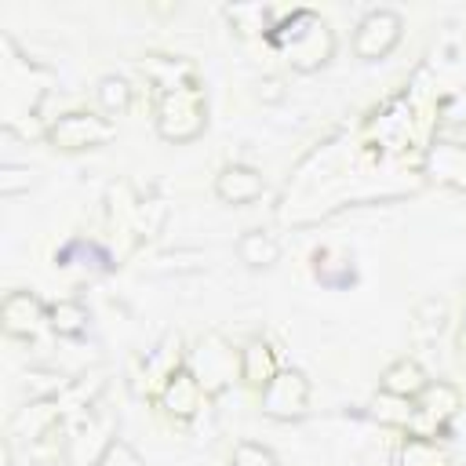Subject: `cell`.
Returning <instances> with one entry per match:
<instances>
[{
	"mask_svg": "<svg viewBox=\"0 0 466 466\" xmlns=\"http://www.w3.org/2000/svg\"><path fill=\"white\" fill-rule=\"evenodd\" d=\"M426 171L437 182L466 193V142H437V146H430L426 149Z\"/></svg>",
	"mask_w": 466,
	"mask_h": 466,
	"instance_id": "12",
	"label": "cell"
},
{
	"mask_svg": "<svg viewBox=\"0 0 466 466\" xmlns=\"http://www.w3.org/2000/svg\"><path fill=\"white\" fill-rule=\"evenodd\" d=\"M280 371L284 368H280V353L273 350V342H266V339L244 342V350H240V379H244L248 390L262 393Z\"/></svg>",
	"mask_w": 466,
	"mask_h": 466,
	"instance_id": "10",
	"label": "cell"
},
{
	"mask_svg": "<svg viewBox=\"0 0 466 466\" xmlns=\"http://www.w3.org/2000/svg\"><path fill=\"white\" fill-rule=\"evenodd\" d=\"M237 255H240L244 266L266 269V266H273V262L280 258V244H277L273 233H266V229H248V233L237 240Z\"/></svg>",
	"mask_w": 466,
	"mask_h": 466,
	"instance_id": "14",
	"label": "cell"
},
{
	"mask_svg": "<svg viewBox=\"0 0 466 466\" xmlns=\"http://www.w3.org/2000/svg\"><path fill=\"white\" fill-rule=\"evenodd\" d=\"M47 324H51L55 335L76 339V335H84V328H87V309H84L76 299H62V302H55V306H47Z\"/></svg>",
	"mask_w": 466,
	"mask_h": 466,
	"instance_id": "15",
	"label": "cell"
},
{
	"mask_svg": "<svg viewBox=\"0 0 466 466\" xmlns=\"http://www.w3.org/2000/svg\"><path fill=\"white\" fill-rule=\"evenodd\" d=\"M269 40L291 62V69H299V73H313L335 55V36H331L328 22L317 11H306V7H299L284 22H277Z\"/></svg>",
	"mask_w": 466,
	"mask_h": 466,
	"instance_id": "1",
	"label": "cell"
},
{
	"mask_svg": "<svg viewBox=\"0 0 466 466\" xmlns=\"http://www.w3.org/2000/svg\"><path fill=\"white\" fill-rule=\"evenodd\" d=\"M400 33H404V22L397 11L390 7H375L360 18L357 33H353V51L357 58L364 62H375V58H386L397 44H400Z\"/></svg>",
	"mask_w": 466,
	"mask_h": 466,
	"instance_id": "7",
	"label": "cell"
},
{
	"mask_svg": "<svg viewBox=\"0 0 466 466\" xmlns=\"http://www.w3.org/2000/svg\"><path fill=\"white\" fill-rule=\"evenodd\" d=\"M426 386H430L426 368H422L415 357H397V360L382 371V379H379V390H382V393H390V397H404V400H415Z\"/></svg>",
	"mask_w": 466,
	"mask_h": 466,
	"instance_id": "13",
	"label": "cell"
},
{
	"mask_svg": "<svg viewBox=\"0 0 466 466\" xmlns=\"http://www.w3.org/2000/svg\"><path fill=\"white\" fill-rule=\"evenodd\" d=\"M0 320H4V331L11 339H33L40 331V324L47 320V309L36 295L29 291H11L0 306Z\"/></svg>",
	"mask_w": 466,
	"mask_h": 466,
	"instance_id": "9",
	"label": "cell"
},
{
	"mask_svg": "<svg viewBox=\"0 0 466 466\" xmlns=\"http://www.w3.org/2000/svg\"><path fill=\"white\" fill-rule=\"evenodd\" d=\"M233 466H277V459H273L262 444L240 441V444L233 448Z\"/></svg>",
	"mask_w": 466,
	"mask_h": 466,
	"instance_id": "20",
	"label": "cell"
},
{
	"mask_svg": "<svg viewBox=\"0 0 466 466\" xmlns=\"http://www.w3.org/2000/svg\"><path fill=\"white\" fill-rule=\"evenodd\" d=\"M157 131L167 142H193L208 127V98L200 80H186L178 87L157 91Z\"/></svg>",
	"mask_w": 466,
	"mask_h": 466,
	"instance_id": "2",
	"label": "cell"
},
{
	"mask_svg": "<svg viewBox=\"0 0 466 466\" xmlns=\"http://www.w3.org/2000/svg\"><path fill=\"white\" fill-rule=\"evenodd\" d=\"M229 22L237 25L240 36H269L273 33V22H269V7L266 4H237L226 11Z\"/></svg>",
	"mask_w": 466,
	"mask_h": 466,
	"instance_id": "16",
	"label": "cell"
},
{
	"mask_svg": "<svg viewBox=\"0 0 466 466\" xmlns=\"http://www.w3.org/2000/svg\"><path fill=\"white\" fill-rule=\"evenodd\" d=\"M262 189H266V178L251 164H226L215 178V193L226 204H251L262 197Z\"/></svg>",
	"mask_w": 466,
	"mask_h": 466,
	"instance_id": "11",
	"label": "cell"
},
{
	"mask_svg": "<svg viewBox=\"0 0 466 466\" xmlns=\"http://www.w3.org/2000/svg\"><path fill=\"white\" fill-rule=\"evenodd\" d=\"M95 98H98V109L106 116H116L131 106V84L120 80V76H102L98 87H95Z\"/></svg>",
	"mask_w": 466,
	"mask_h": 466,
	"instance_id": "18",
	"label": "cell"
},
{
	"mask_svg": "<svg viewBox=\"0 0 466 466\" xmlns=\"http://www.w3.org/2000/svg\"><path fill=\"white\" fill-rule=\"evenodd\" d=\"M462 408V393L455 382H430L415 400H411V422H408V437H426V441H441L451 426V419Z\"/></svg>",
	"mask_w": 466,
	"mask_h": 466,
	"instance_id": "4",
	"label": "cell"
},
{
	"mask_svg": "<svg viewBox=\"0 0 466 466\" xmlns=\"http://www.w3.org/2000/svg\"><path fill=\"white\" fill-rule=\"evenodd\" d=\"M113 135H116L113 120L106 113H91V109H69L44 127V138L62 153L98 149V146L113 142Z\"/></svg>",
	"mask_w": 466,
	"mask_h": 466,
	"instance_id": "3",
	"label": "cell"
},
{
	"mask_svg": "<svg viewBox=\"0 0 466 466\" xmlns=\"http://www.w3.org/2000/svg\"><path fill=\"white\" fill-rule=\"evenodd\" d=\"M95 466H142V459L135 455V448L131 444H124V441H113V448L95 462Z\"/></svg>",
	"mask_w": 466,
	"mask_h": 466,
	"instance_id": "21",
	"label": "cell"
},
{
	"mask_svg": "<svg viewBox=\"0 0 466 466\" xmlns=\"http://www.w3.org/2000/svg\"><path fill=\"white\" fill-rule=\"evenodd\" d=\"M204 400H208V393H204L200 379L189 371V364L178 368V371L157 390V404L164 408V415H167L171 422H189V419H197V411L204 408Z\"/></svg>",
	"mask_w": 466,
	"mask_h": 466,
	"instance_id": "8",
	"label": "cell"
},
{
	"mask_svg": "<svg viewBox=\"0 0 466 466\" xmlns=\"http://www.w3.org/2000/svg\"><path fill=\"white\" fill-rule=\"evenodd\" d=\"M400 466H451V455L441 448V441L408 437L400 448Z\"/></svg>",
	"mask_w": 466,
	"mask_h": 466,
	"instance_id": "17",
	"label": "cell"
},
{
	"mask_svg": "<svg viewBox=\"0 0 466 466\" xmlns=\"http://www.w3.org/2000/svg\"><path fill=\"white\" fill-rule=\"evenodd\" d=\"M189 371L200 379L204 393L215 397L233 382V375H240V353L215 331L200 335V342L193 350V360H189Z\"/></svg>",
	"mask_w": 466,
	"mask_h": 466,
	"instance_id": "5",
	"label": "cell"
},
{
	"mask_svg": "<svg viewBox=\"0 0 466 466\" xmlns=\"http://www.w3.org/2000/svg\"><path fill=\"white\" fill-rule=\"evenodd\" d=\"M258 404H262V415L277 419V422H291V419H302L306 408H309V379L295 368H284L262 393H258Z\"/></svg>",
	"mask_w": 466,
	"mask_h": 466,
	"instance_id": "6",
	"label": "cell"
},
{
	"mask_svg": "<svg viewBox=\"0 0 466 466\" xmlns=\"http://www.w3.org/2000/svg\"><path fill=\"white\" fill-rule=\"evenodd\" d=\"M375 415H379V422H386V426H397V430H408V422H411V400H404V397H390V393H382V397L375 400Z\"/></svg>",
	"mask_w": 466,
	"mask_h": 466,
	"instance_id": "19",
	"label": "cell"
}]
</instances>
